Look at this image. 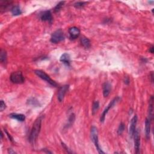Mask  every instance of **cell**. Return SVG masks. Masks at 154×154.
<instances>
[{"label": "cell", "mask_w": 154, "mask_h": 154, "mask_svg": "<svg viewBox=\"0 0 154 154\" xmlns=\"http://www.w3.org/2000/svg\"><path fill=\"white\" fill-rule=\"evenodd\" d=\"M87 3L86 2H77L75 4H74V6L76 8H81L84 7Z\"/></svg>", "instance_id": "24"}, {"label": "cell", "mask_w": 154, "mask_h": 154, "mask_svg": "<svg viewBox=\"0 0 154 154\" xmlns=\"http://www.w3.org/2000/svg\"><path fill=\"white\" fill-rule=\"evenodd\" d=\"M64 4V1L60 2L55 7V8H54V11H55V12H58L63 7Z\"/></svg>", "instance_id": "22"}, {"label": "cell", "mask_w": 154, "mask_h": 154, "mask_svg": "<svg viewBox=\"0 0 154 154\" xmlns=\"http://www.w3.org/2000/svg\"><path fill=\"white\" fill-rule=\"evenodd\" d=\"M42 121V117H39L36 119V121L34 122L33 124L30 134H29V141L31 144H34L37 140L40 131H41Z\"/></svg>", "instance_id": "1"}, {"label": "cell", "mask_w": 154, "mask_h": 154, "mask_svg": "<svg viewBox=\"0 0 154 154\" xmlns=\"http://www.w3.org/2000/svg\"><path fill=\"white\" fill-rule=\"evenodd\" d=\"M149 51H150L152 54L153 53V46H152L151 48L149 49Z\"/></svg>", "instance_id": "26"}, {"label": "cell", "mask_w": 154, "mask_h": 154, "mask_svg": "<svg viewBox=\"0 0 154 154\" xmlns=\"http://www.w3.org/2000/svg\"><path fill=\"white\" fill-rule=\"evenodd\" d=\"M34 73H35L39 77L42 79L43 80H45V81H47L48 83H49L51 86H52L53 87H56L58 86L57 83L55 81H54L53 79H52L51 78V77H49L48 74H47L44 71H43L42 70H35L34 71Z\"/></svg>", "instance_id": "2"}, {"label": "cell", "mask_w": 154, "mask_h": 154, "mask_svg": "<svg viewBox=\"0 0 154 154\" xmlns=\"http://www.w3.org/2000/svg\"><path fill=\"white\" fill-rule=\"evenodd\" d=\"M81 43L82 45L86 48H89L90 47V40H89L88 38L86 37H82L81 40Z\"/></svg>", "instance_id": "16"}, {"label": "cell", "mask_w": 154, "mask_h": 154, "mask_svg": "<svg viewBox=\"0 0 154 154\" xmlns=\"http://www.w3.org/2000/svg\"><path fill=\"white\" fill-rule=\"evenodd\" d=\"M99 103L98 101H95L93 104V106H92V112H93V114L94 115L99 109Z\"/></svg>", "instance_id": "20"}, {"label": "cell", "mask_w": 154, "mask_h": 154, "mask_svg": "<svg viewBox=\"0 0 154 154\" xmlns=\"http://www.w3.org/2000/svg\"><path fill=\"white\" fill-rule=\"evenodd\" d=\"M134 147L137 153L140 152V136L138 130H136L134 134Z\"/></svg>", "instance_id": "7"}, {"label": "cell", "mask_w": 154, "mask_h": 154, "mask_svg": "<svg viewBox=\"0 0 154 154\" xmlns=\"http://www.w3.org/2000/svg\"><path fill=\"white\" fill-rule=\"evenodd\" d=\"M69 34L71 39H76L80 35V30L76 27H72L69 29Z\"/></svg>", "instance_id": "10"}, {"label": "cell", "mask_w": 154, "mask_h": 154, "mask_svg": "<svg viewBox=\"0 0 154 154\" xmlns=\"http://www.w3.org/2000/svg\"><path fill=\"white\" fill-rule=\"evenodd\" d=\"M91 137L92 140L94 143L96 148L97 151L99 153H105L101 149V148L99 146V141H98V131L97 128L95 126H92L91 128Z\"/></svg>", "instance_id": "3"}, {"label": "cell", "mask_w": 154, "mask_h": 154, "mask_svg": "<svg viewBox=\"0 0 154 154\" xmlns=\"http://www.w3.org/2000/svg\"><path fill=\"white\" fill-rule=\"evenodd\" d=\"M60 61L63 63L66 66L70 65L71 63V57L69 54L67 53H64L60 57Z\"/></svg>", "instance_id": "14"}, {"label": "cell", "mask_w": 154, "mask_h": 154, "mask_svg": "<svg viewBox=\"0 0 154 154\" xmlns=\"http://www.w3.org/2000/svg\"><path fill=\"white\" fill-rule=\"evenodd\" d=\"M41 19L42 21L45 22H48L49 23H51L52 21V16L51 11H45L44 12L41 16Z\"/></svg>", "instance_id": "11"}, {"label": "cell", "mask_w": 154, "mask_h": 154, "mask_svg": "<svg viewBox=\"0 0 154 154\" xmlns=\"http://www.w3.org/2000/svg\"><path fill=\"white\" fill-rule=\"evenodd\" d=\"M6 108V104H5V102L3 100H1V104H0V110H1V111H3Z\"/></svg>", "instance_id": "25"}, {"label": "cell", "mask_w": 154, "mask_h": 154, "mask_svg": "<svg viewBox=\"0 0 154 154\" xmlns=\"http://www.w3.org/2000/svg\"><path fill=\"white\" fill-rule=\"evenodd\" d=\"M153 98L152 96L149 100V116L148 117L152 119V115H153Z\"/></svg>", "instance_id": "18"}, {"label": "cell", "mask_w": 154, "mask_h": 154, "mask_svg": "<svg viewBox=\"0 0 154 154\" xmlns=\"http://www.w3.org/2000/svg\"><path fill=\"white\" fill-rule=\"evenodd\" d=\"M69 87V85H64L61 87V88L59 89L57 93V98L60 102H61L63 101L64 96H65L66 92H67Z\"/></svg>", "instance_id": "8"}, {"label": "cell", "mask_w": 154, "mask_h": 154, "mask_svg": "<svg viewBox=\"0 0 154 154\" xmlns=\"http://www.w3.org/2000/svg\"><path fill=\"white\" fill-rule=\"evenodd\" d=\"M119 99H120V98H119V97H116L115 98H114L113 100L110 103H109V104L107 106V107L105 108V110H104V111H103V113L102 114V115L101 116V118H100L101 122H104V121H105V119H106L107 114L108 113L109 110H110L111 108H113L114 106L116 105V103L119 101Z\"/></svg>", "instance_id": "6"}, {"label": "cell", "mask_w": 154, "mask_h": 154, "mask_svg": "<svg viewBox=\"0 0 154 154\" xmlns=\"http://www.w3.org/2000/svg\"><path fill=\"white\" fill-rule=\"evenodd\" d=\"M11 12L13 15L14 16H18L20 15V14H22V11L21 10V8L19 7L18 6H13L11 9Z\"/></svg>", "instance_id": "17"}, {"label": "cell", "mask_w": 154, "mask_h": 154, "mask_svg": "<svg viewBox=\"0 0 154 154\" xmlns=\"http://www.w3.org/2000/svg\"><path fill=\"white\" fill-rule=\"evenodd\" d=\"M138 121V117L136 115L134 116L130 123V130H129V133H130V136L131 137H132L134 136V134L136 130V125Z\"/></svg>", "instance_id": "9"}, {"label": "cell", "mask_w": 154, "mask_h": 154, "mask_svg": "<svg viewBox=\"0 0 154 154\" xmlns=\"http://www.w3.org/2000/svg\"><path fill=\"white\" fill-rule=\"evenodd\" d=\"M11 3L9 1H3L1 3V10H3L6 9L10 5Z\"/></svg>", "instance_id": "21"}, {"label": "cell", "mask_w": 154, "mask_h": 154, "mask_svg": "<svg viewBox=\"0 0 154 154\" xmlns=\"http://www.w3.org/2000/svg\"><path fill=\"white\" fill-rule=\"evenodd\" d=\"M152 119L147 117L145 121V134L147 139H149L150 137L151 134V125Z\"/></svg>", "instance_id": "12"}, {"label": "cell", "mask_w": 154, "mask_h": 154, "mask_svg": "<svg viewBox=\"0 0 154 154\" xmlns=\"http://www.w3.org/2000/svg\"><path fill=\"white\" fill-rule=\"evenodd\" d=\"M10 79L13 83L17 84H22L25 81L24 77L21 72H13L10 75Z\"/></svg>", "instance_id": "5"}, {"label": "cell", "mask_w": 154, "mask_h": 154, "mask_svg": "<svg viewBox=\"0 0 154 154\" xmlns=\"http://www.w3.org/2000/svg\"><path fill=\"white\" fill-rule=\"evenodd\" d=\"M6 59H7V53L6 51L1 49V53H0V61H1V63H4L6 62Z\"/></svg>", "instance_id": "19"}, {"label": "cell", "mask_w": 154, "mask_h": 154, "mask_svg": "<svg viewBox=\"0 0 154 154\" xmlns=\"http://www.w3.org/2000/svg\"><path fill=\"white\" fill-rule=\"evenodd\" d=\"M9 116L11 118L16 119V120L20 122H24L25 120H26V116H25L24 115H22V114L12 113Z\"/></svg>", "instance_id": "15"}, {"label": "cell", "mask_w": 154, "mask_h": 154, "mask_svg": "<svg viewBox=\"0 0 154 154\" xmlns=\"http://www.w3.org/2000/svg\"><path fill=\"white\" fill-rule=\"evenodd\" d=\"M124 130H125V125H124V123H121L118 128V130H117L118 134L121 135Z\"/></svg>", "instance_id": "23"}, {"label": "cell", "mask_w": 154, "mask_h": 154, "mask_svg": "<svg viewBox=\"0 0 154 154\" xmlns=\"http://www.w3.org/2000/svg\"><path fill=\"white\" fill-rule=\"evenodd\" d=\"M64 40V34L61 29L54 31L51 37V42L53 43H58Z\"/></svg>", "instance_id": "4"}, {"label": "cell", "mask_w": 154, "mask_h": 154, "mask_svg": "<svg viewBox=\"0 0 154 154\" xmlns=\"http://www.w3.org/2000/svg\"><path fill=\"white\" fill-rule=\"evenodd\" d=\"M102 89H103L104 96L107 97L111 92V84L108 82L104 83L102 85Z\"/></svg>", "instance_id": "13"}]
</instances>
